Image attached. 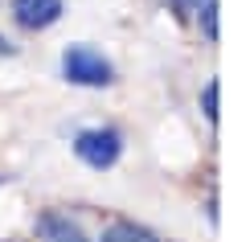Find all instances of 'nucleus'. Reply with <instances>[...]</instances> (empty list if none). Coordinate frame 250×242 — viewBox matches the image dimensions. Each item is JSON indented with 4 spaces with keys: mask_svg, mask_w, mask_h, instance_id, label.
<instances>
[{
    "mask_svg": "<svg viewBox=\"0 0 250 242\" xmlns=\"http://www.w3.org/2000/svg\"><path fill=\"white\" fill-rule=\"evenodd\" d=\"M123 152V135L115 128H90V132H78L74 135V156L90 168H111Z\"/></svg>",
    "mask_w": 250,
    "mask_h": 242,
    "instance_id": "f03ea898",
    "label": "nucleus"
},
{
    "mask_svg": "<svg viewBox=\"0 0 250 242\" xmlns=\"http://www.w3.org/2000/svg\"><path fill=\"white\" fill-rule=\"evenodd\" d=\"M13 54H17V45L8 37H0V58H13Z\"/></svg>",
    "mask_w": 250,
    "mask_h": 242,
    "instance_id": "1a4fd4ad",
    "label": "nucleus"
},
{
    "mask_svg": "<svg viewBox=\"0 0 250 242\" xmlns=\"http://www.w3.org/2000/svg\"><path fill=\"white\" fill-rule=\"evenodd\" d=\"M99 242H160L152 234L148 226H135V222H115V226H107L103 230V238Z\"/></svg>",
    "mask_w": 250,
    "mask_h": 242,
    "instance_id": "39448f33",
    "label": "nucleus"
},
{
    "mask_svg": "<svg viewBox=\"0 0 250 242\" xmlns=\"http://www.w3.org/2000/svg\"><path fill=\"white\" fill-rule=\"evenodd\" d=\"M217 90H222V87H217V78H209V82H205V90H201V111H205V119H209V123H217Z\"/></svg>",
    "mask_w": 250,
    "mask_h": 242,
    "instance_id": "423d86ee",
    "label": "nucleus"
},
{
    "mask_svg": "<svg viewBox=\"0 0 250 242\" xmlns=\"http://www.w3.org/2000/svg\"><path fill=\"white\" fill-rule=\"evenodd\" d=\"M62 78L74 87H111L115 82V66L90 45H66L62 54Z\"/></svg>",
    "mask_w": 250,
    "mask_h": 242,
    "instance_id": "f257e3e1",
    "label": "nucleus"
},
{
    "mask_svg": "<svg viewBox=\"0 0 250 242\" xmlns=\"http://www.w3.org/2000/svg\"><path fill=\"white\" fill-rule=\"evenodd\" d=\"M197 13H201V29H205V37L217 41V0H205Z\"/></svg>",
    "mask_w": 250,
    "mask_h": 242,
    "instance_id": "0eeeda50",
    "label": "nucleus"
},
{
    "mask_svg": "<svg viewBox=\"0 0 250 242\" xmlns=\"http://www.w3.org/2000/svg\"><path fill=\"white\" fill-rule=\"evenodd\" d=\"M201 4H205V0H168V8H172L176 17H189V13H197Z\"/></svg>",
    "mask_w": 250,
    "mask_h": 242,
    "instance_id": "6e6552de",
    "label": "nucleus"
},
{
    "mask_svg": "<svg viewBox=\"0 0 250 242\" xmlns=\"http://www.w3.org/2000/svg\"><path fill=\"white\" fill-rule=\"evenodd\" d=\"M37 238L41 242H86L82 226L74 222V218L58 214V209H45V214L37 218Z\"/></svg>",
    "mask_w": 250,
    "mask_h": 242,
    "instance_id": "20e7f679",
    "label": "nucleus"
},
{
    "mask_svg": "<svg viewBox=\"0 0 250 242\" xmlns=\"http://www.w3.org/2000/svg\"><path fill=\"white\" fill-rule=\"evenodd\" d=\"M13 17L21 29H49L62 17V0H13Z\"/></svg>",
    "mask_w": 250,
    "mask_h": 242,
    "instance_id": "7ed1b4c3",
    "label": "nucleus"
},
{
    "mask_svg": "<svg viewBox=\"0 0 250 242\" xmlns=\"http://www.w3.org/2000/svg\"><path fill=\"white\" fill-rule=\"evenodd\" d=\"M4 181H8V176H4V173H0V185H4Z\"/></svg>",
    "mask_w": 250,
    "mask_h": 242,
    "instance_id": "9d476101",
    "label": "nucleus"
}]
</instances>
